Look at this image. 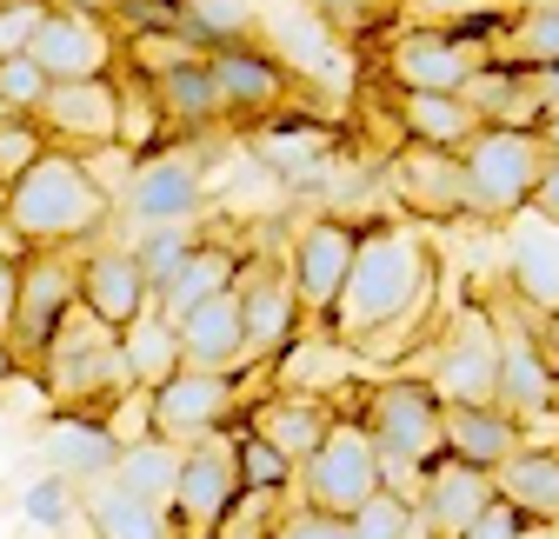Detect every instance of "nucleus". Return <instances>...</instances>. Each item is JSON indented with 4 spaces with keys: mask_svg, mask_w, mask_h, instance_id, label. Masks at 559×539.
<instances>
[{
    "mask_svg": "<svg viewBox=\"0 0 559 539\" xmlns=\"http://www.w3.org/2000/svg\"><path fill=\"white\" fill-rule=\"evenodd\" d=\"M393 120H400L406 141H419V147H453V154H466L473 133L486 127L466 94H400V87H393Z\"/></svg>",
    "mask_w": 559,
    "mask_h": 539,
    "instance_id": "obj_27",
    "label": "nucleus"
},
{
    "mask_svg": "<svg viewBox=\"0 0 559 539\" xmlns=\"http://www.w3.org/2000/svg\"><path fill=\"white\" fill-rule=\"evenodd\" d=\"M40 127H47L53 147H74V154L107 147V141H120V127H127V94L107 74L100 81H53V94L40 107Z\"/></svg>",
    "mask_w": 559,
    "mask_h": 539,
    "instance_id": "obj_18",
    "label": "nucleus"
},
{
    "mask_svg": "<svg viewBox=\"0 0 559 539\" xmlns=\"http://www.w3.org/2000/svg\"><path fill=\"white\" fill-rule=\"evenodd\" d=\"M507 60L520 67H559V0H526L513 8V27H507Z\"/></svg>",
    "mask_w": 559,
    "mask_h": 539,
    "instance_id": "obj_37",
    "label": "nucleus"
},
{
    "mask_svg": "<svg viewBox=\"0 0 559 539\" xmlns=\"http://www.w3.org/2000/svg\"><path fill=\"white\" fill-rule=\"evenodd\" d=\"M120 433L107 414H74V407H60L47 427H40V466L47 474H67V480H81V487H100L114 480V466H120Z\"/></svg>",
    "mask_w": 559,
    "mask_h": 539,
    "instance_id": "obj_20",
    "label": "nucleus"
},
{
    "mask_svg": "<svg viewBox=\"0 0 559 539\" xmlns=\"http://www.w3.org/2000/svg\"><path fill=\"white\" fill-rule=\"evenodd\" d=\"M81 307H94L107 326H133L154 307V280H147V266L133 260V240H107L100 233L81 253Z\"/></svg>",
    "mask_w": 559,
    "mask_h": 539,
    "instance_id": "obj_19",
    "label": "nucleus"
},
{
    "mask_svg": "<svg viewBox=\"0 0 559 539\" xmlns=\"http://www.w3.org/2000/svg\"><path fill=\"white\" fill-rule=\"evenodd\" d=\"M360 427L380 446L386 487L406 493V500H419L427 466L447 453V399L433 393V380H380V386H367Z\"/></svg>",
    "mask_w": 559,
    "mask_h": 539,
    "instance_id": "obj_3",
    "label": "nucleus"
},
{
    "mask_svg": "<svg viewBox=\"0 0 559 539\" xmlns=\"http://www.w3.org/2000/svg\"><path fill=\"white\" fill-rule=\"evenodd\" d=\"M8 120H27V113H14V107H8V100H0V127H8Z\"/></svg>",
    "mask_w": 559,
    "mask_h": 539,
    "instance_id": "obj_54",
    "label": "nucleus"
},
{
    "mask_svg": "<svg viewBox=\"0 0 559 539\" xmlns=\"http://www.w3.org/2000/svg\"><path fill=\"white\" fill-rule=\"evenodd\" d=\"M47 94H53V74H47V67H40L34 53H0V100H8L14 113L40 120Z\"/></svg>",
    "mask_w": 559,
    "mask_h": 539,
    "instance_id": "obj_41",
    "label": "nucleus"
},
{
    "mask_svg": "<svg viewBox=\"0 0 559 539\" xmlns=\"http://www.w3.org/2000/svg\"><path fill=\"white\" fill-rule=\"evenodd\" d=\"M260 27H266V47L287 60L294 74H313V81H333V87L346 81V47H354V40H340V34H333V21L313 8V0L273 8Z\"/></svg>",
    "mask_w": 559,
    "mask_h": 539,
    "instance_id": "obj_22",
    "label": "nucleus"
},
{
    "mask_svg": "<svg viewBox=\"0 0 559 539\" xmlns=\"http://www.w3.org/2000/svg\"><path fill=\"white\" fill-rule=\"evenodd\" d=\"M354 539H433V526H427V513H419V500L380 487V493L354 513Z\"/></svg>",
    "mask_w": 559,
    "mask_h": 539,
    "instance_id": "obj_38",
    "label": "nucleus"
},
{
    "mask_svg": "<svg viewBox=\"0 0 559 539\" xmlns=\"http://www.w3.org/2000/svg\"><path fill=\"white\" fill-rule=\"evenodd\" d=\"M247 427H253V433H266L280 453L294 459V466H307V459L333 440L340 414L326 407L320 393H294V386H280V393H266V399H253V407H247Z\"/></svg>",
    "mask_w": 559,
    "mask_h": 539,
    "instance_id": "obj_24",
    "label": "nucleus"
},
{
    "mask_svg": "<svg viewBox=\"0 0 559 539\" xmlns=\"http://www.w3.org/2000/svg\"><path fill=\"white\" fill-rule=\"evenodd\" d=\"M500 367H507V333L493 307H460L427 347V380L447 407H500Z\"/></svg>",
    "mask_w": 559,
    "mask_h": 539,
    "instance_id": "obj_6",
    "label": "nucleus"
},
{
    "mask_svg": "<svg viewBox=\"0 0 559 539\" xmlns=\"http://www.w3.org/2000/svg\"><path fill=\"white\" fill-rule=\"evenodd\" d=\"M466 100L479 107L486 127H539V120H546V113H539V94H533V67H520V60H507V53L479 60Z\"/></svg>",
    "mask_w": 559,
    "mask_h": 539,
    "instance_id": "obj_28",
    "label": "nucleus"
},
{
    "mask_svg": "<svg viewBox=\"0 0 559 539\" xmlns=\"http://www.w3.org/2000/svg\"><path fill=\"white\" fill-rule=\"evenodd\" d=\"M507 294L526 313H559V227H546L539 214H520V227L507 233Z\"/></svg>",
    "mask_w": 559,
    "mask_h": 539,
    "instance_id": "obj_26",
    "label": "nucleus"
},
{
    "mask_svg": "<svg viewBox=\"0 0 559 539\" xmlns=\"http://www.w3.org/2000/svg\"><path fill=\"white\" fill-rule=\"evenodd\" d=\"M380 487H386V466H380L373 433H367L360 420H340V427H333V440L300 466V487H294V493H300L307 506H320V513L354 519Z\"/></svg>",
    "mask_w": 559,
    "mask_h": 539,
    "instance_id": "obj_8",
    "label": "nucleus"
},
{
    "mask_svg": "<svg viewBox=\"0 0 559 539\" xmlns=\"http://www.w3.org/2000/svg\"><path fill=\"white\" fill-rule=\"evenodd\" d=\"M240 307H247V354L253 367H280L300 340H307V300L294 287V266L287 260H247L240 266Z\"/></svg>",
    "mask_w": 559,
    "mask_h": 539,
    "instance_id": "obj_9",
    "label": "nucleus"
},
{
    "mask_svg": "<svg viewBox=\"0 0 559 539\" xmlns=\"http://www.w3.org/2000/svg\"><path fill=\"white\" fill-rule=\"evenodd\" d=\"M40 386L53 407H74V414H114L120 399L140 386L120 326H107L94 307H74V320L60 326V340L40 360Z\"/></svg>",
    "mask_w": 559,
    "mask_h": 539,
    "instance_id": "obj_4",
    "label": "nucleus"
},
{
    "mask_svg": "<svg viewBox=\"0 0 559 539\" xmlns=\"http://www.w3.org/2000/svg\"><path fill=\"white\" fill-rule=\"evenodd\" d=\"M240 427V420H234ZM214 433V440H200L187 446V474H180V493H174V526L180 539H214L221 519L240 506L247 493V474H240V433Z\"/></svg>",
    "mask_w": 559,
    "mask_h": 539,
    "instance_id": "obj_12",
    "label": "nucleus"
},
{
    "mask_svg": "<svg viewBox=\"0 0 559 539\" xmlns=\"http://www.w3.org/2000/svg\"><path fill=\"white\" fill-rule=\"evenodd\" d=\"M47 127L40 120H8V127H0V193H8L21 173H34L40 160H47Z\"/></svg>",
    "mask_w": 559,
    "mask_h": 539,
    "instance_id": "obj_43",
    "label": "nucleus"
},
{
    "mask_svg": "<svg viewBox=\"0 0 559 539\" xmlns=\"http://www.w3.org/2000/svg\"><path fill=\"white\" fill-rule=\"evenodd\" d=\"M74 307H81V253L74 247H34L21 266V307L8 326V354L21 373H40L47 347L74 320Z\"/></svg>",
    "mask_w": 559,
    "mask_h": 539,
    "instance_id": "obj_7",
    "label": "nucleus"
},
{
    "mask_svg": "<svg viewBox=\"0 0 559 539\" xmlns=\"http://www.w3.org/2000/svg\"><path fill=\"white\" fill-rule=\"evenodd\" d=\"M520 446H526V427L507 407H447V453L453 459H473L486 474H500Z\"/></svg>",
    "mask_w": 559,
    "mask_h": 539,
    "instance_id": "obj_29",
    "label": "nucleus"
},
{
    "mask_svg": "<svg viewBox=\"0 0 559 539\" xmlns=\"http://www.w3.org/2000/svg\"><path fill=\"white\" fill-rule=\"evenodd\" d=\"M240 420V380L234 373H174L167 386H154V433L160 440H180V446H200Z\"/></svg>",
    "mask_w": 559,
    "mask_h": 539,
    "instance_id": "obj_16",
    "label": "nucleus"
},
{
    "mask_svg": "<svg viewBox=\"0 0 559 539\" xmlns=\"http://www.w3.org/2000/svg\"><path fill=\"white\" fill-rule=\"evenodd\" d=\"M500 500H513L539 526H559V446H520L500 466Z\"/></svg>",
    "mask_w": 559,
    "mask_h": 539,
    "instance_id": "obj_34",
    "label": "nucleus"
},
{
    "mask_svg": "<svg viewBox=\"0 0 559 539\" xmlns=\"http://www.w3.org/2000/svg\"><path fill=\"white\" fill-rule=\"evenodd\" d=\"M493 500H500V474H486L473 459H453V453H440L427 466V487H419V513H427L433 539H460Z\"/></svg>",
    "mask_w": 559,
    "mask_h": 539,
    "instance_id": "obj_23",
    "label": "nucleus"
},
{
    "mask_svg": "<svg viewBox=\"0 0 559 539\" xmlns=\"http://www.w3.org/2000/svg\"><path fill=\"white\" fill-rule=\"evenodd\" d=\"M0 214H8V193H0Z\"/></svg>",
    "mask_w": 559,
    "mask_h": 539,
    "instance_id": "obj_55",
    "label": "nucleus"
},
{
    "mask_svg": "<svg viewBox=\"0 0 559 539\" xmlns=\"http://www.w3.org/2000/svg\"><path fill=\"white\" fill-rule=\"evenodd\" d=\"M120 340H127V360H133V380H140V386H167L174 373H187L180 320H167L160 307H147L133 326H120Z\"/></svg>",
    "mask_w": 559,
    "mask_h": 539,
    "instance_id": "obj_35",
    "label": "nucleus"
},
{
    "mask_svg": "<svg viewBox=\"0 0 559 539\" xmlns=\"http://www.w3.org/2000/svg\"><path fill=\"white\" fill-rule=\"evenodd\" d=\"M180 340H187V367H200V373H240V367H253L240 287H227V294H214V300H200V307L180 320Z\"/></svg>",
    "mask_w": 559,
    "mask_h": 539,
    "instance_id": "obj_25",
    "label": "nucleus"
},
{
    "mask_svg": "<svg viewBox=\"0 0 559 539\" xmlns=\"http://www.w3.org/2000/svg\"><path fill=\"white\" fill-rule=\"evenodd\" d=\"M526 526H533V519H526L513 500H493V506H486V513H479L460 539H526Z\"/></svg>",
    "mask_w": 559,
    "mask_h": 539,
    "instance_id": "obj_46",
    "label": "nucleus"
},
{
    "mask_svg": "<svg viewBox=\"0 0 559 539\" xmlns=\"http://www.w3.org/2000/svg\"><path fill=\"white\" fill-rule=\"evenodd\" d=\"M313 8L333 21L340 40H367L380 27V14H386V0H313Z\"/></svg>",
    "mask_w": 559,
    "mask_h": 539,
    "instance_id": "obj_45",
    "label": "nucleus"
},
{
    "mask_svg": "<svg viewBox=\"0 0 559 539\" xmlns=\"http://www.w3.org/2000/svg\"><path fill=\"white\" fill-rule=\"evenodd\" d=\"M14 380V354H8V340H0V386Z\"/></svg>",
    "mask_w": 559,
    "mask_h": 539,
    "instance_id": "obj_50",
    "label": "nucleus"
},
{
    "mask_svg": "<svg viewBox=\"0 0 559 539\" xmlns=\"http://www.w3.org/2000/svg\"><path fill=\"white\" fill-rule=\"evenodd\" d=\"M280 539H354V519H340V513H320V506L294 500L287 519H280Z\"/></svg>",
    "mask_w": 559,
    "mask_h": 539,
    "instance_id": "obj_44",
    "label": "nucleus"
},
{
    "mask_svg": "<svg viewBox=\"0 0 559 539\" xmlns=\"http://www.w3.org/2000/svg\"><path fill=\"white\" fill-rule=\"evenodd\" d=\"M87 539H94V532H87Z\"/></svg>",
    "mask_w": 559,
    "mask_h": 539,
    "instance_id": "obj_56",
    "label": "nucleus"
},
{
    "mask_svg": "<svg viewBox=\"0 0 559 539\" xmlns=\"http://www.w3.org/2000/svg\"><path fill=\"white\" fill-rule=\"evenodd\" d=\"M433 280H440L433 240L419 233V227H400V220H386V227L373 220L360 233V260H354V280H346L333 333H340L346 347L386 340L393 326H413L419 313L433 307Z\"/></svg>",
    "mask_w": 559,
    "mask_h": 539,
    "instance_id": "obj_1",
    "label": "nucleus"
},
{
    "mask_svg": "<svg viewBox=\"0 0 559 539\" xmlns=\"http://www.w3.org/2000/svg\"><path fill=\"white\" fill-rule=\"evenodd\" d=\"M81 519H87V532H94V539H180V526H174V513H167V506L140 500V493H127V487H114V480L87 487Z\"/></svg>",
    "mask_w": 559,
    "mask_h": 539,
    "instance_id": "obj_30",
    "label": "nucleus"
},
{
    "mask_svg": "<svg viewBox=\"0 0 559 539\" xmlns=\"http://www.w3.org/2000/svg\"><path fill=\"white\" fill-rule=\"evenodd\" d=\"M552 167V147L539 127H479L466 147V193L473 220H520L533 214V193Z\"/></svg>",
    "mask_w": 559,
    "mask_h": 539,
    "instance_id": "obj_5",
    "label": "nucleus"
},
{
    "mask_svg": "<svg viewBox=\"0 0 559 539\" xmlns=\"http://www.w3.org/2000/svg\"><path fill=\"white\" fill-rule=\"evenodd\" d=\"M206 214V173L193 154L180 147H154L140 154L127 193H120V220L127 233H147V227H193Z\"/></svg>",
    "mask_w": 559,
    "mask_h": 539,
    "instance_id": "obj_10",
    "label": "nucleus"
},
{
    "mask_svg": "<svg viewBox=\"0 0 559 539\" xmlns=\"http://www.w3.org/2000/svg\"><path fill=\"white\" fill-rule=\"evenodd\" d=\"M539 133H546V147H552V154H559V113H552V120H546V127H539Z\"/></svg>",
    "mask_w": 559,
    "mask_h": 539,
    "instance_id": "obj_52",
    "label": "nucleus"
},
{
    "mask_svg": "<svg viewBox=\"0 0 559 539\" xmlns=\"http://www.w3.org/2000/svg\"><path fill=\"white\" fill-rule=\"evenodd\" d=\"M27 53L47 67L53 81H100L107 60H114V34H107V21H94L81 8H60V0H53Z\"/></svg>",
    "mask_w": 559,
    "mask_h": 539,
    "instance_id": "obj_21",
    "label": "nucleus"
},
{
    "mask_svg": "<svg viewBox=\"0 0 559 539\" xmlns=\"http://www.w3.org/2000/svg\"><path fill=\"white\" fill-rule=\"evenodd\" d=\"M234 433H240V474H247V487H253V493H294V487H300V466L280 453L266 433H253L247 420H240Z\"/></svg>",
    "mask_w": 559,
    "mask_h": 539,
    "instance_id": "obj_40",
    "label": "nucleus"
},
{
    "mask_svg": "<svg viewBox=\"0 0 559 539\" xmlns=\"http://www.w3.org/2000/svg\"><path fill=\"white\" fill-rule=\"evenodd\" d=\"M526 539H559V526H539V519H533V526H526Z\"/></svg>",
    "mask_w": 559,
    "mask_h": 539,
    "instance_id": "obj_53",
    "label": "nucleus"
},
{
    "mask_svg": "<svg viewBox=\"0 0 559 539\" xmlns=\"http://www.w3.org/2000/svg\"><path fill=\"white\" fill-rule=\"evenodd\" d=\"M386 193L413 220H473V193H466V154L453 147H419L400 141L386 160Z\"/></svg>",
    "mask_w": 559,
    "mask_h": 539,
    "instance_id": "obj_14",
    "label": "nucleus"
},
{
    "mask_svg": "<svg viewBox=\"0 0 559 539\" xmlns=\"http://www.w3.org/2000/svg\"><path fill=\"white\" fill-rule=\"evenodd\" d=\"M206 67H214L221 113L234 127H266L280 107H287V94H294V67L280 60L273 47H253V40L214 47V53H206Z\"/></svg>",
    "mask_w": 559,
    "mask_h": 539,
    "instance_id": "obj_15",
    "label": "nucleus"
},
{
    "mask_svg": "<svg viewBox=\"0 0 559 539\" xmlns=\"http://www.w3.org/2000/svg\"><path fill=\"white\" fill-rule=\"evenodd\" d=\"M533 94H539V113L552 120V113H559V67H533ZM546 120H539V127H546Z\"/></svg>",
    "mask_w": 559,
    "mask_h": 539,
    "instance_id": "obj_49",
    "label": "nucleus"
},
{
    "mask_svg": "<svg viewBox=\"0 0 559 539\" xmlns=\"http://www.w3.org/2000/svg\"><path fill=\"white\" fill-rule=\"evenodd\" d=\"M479 47L453 40L447 27H413L386 47V81L400 94H466L473 74H479Z\"/></svg>",
    "mask_w": 559,
    "mask_h": 539,
    "instance_id": "obj_17",
    "label": "nucleus"
},
{
    "mask_svg": "<svg viewBox=\"0 0 559 539\" xmlns=\"http://www.w3.org/2000/svg\"><path fill=\"white\" fill-rule=\"evenodd\" d=\"M533 214H539L546 227H559V154H552V167H546V180H539V193H533Z\"/></svg>",
    "mask_w": 559,
    "mask_h": 539,
    "instance_id": "obj_48",
    "label": "nucleus"
},
{
    "mask_svg": "<svg viewBox=\"0 0 559 539\" xmlns=\"http://www.w3.org/2000/svg\"><path fill=\"white\" fill-rule=\"evenodd\" d=\"M500 313V333H507V367H500V407L533 427V420H552L559 414V354L546 347V320L526 313L520 300L513 307H493Z\"/></svg>",
    "mask_w": 559,
    "mask_h": 539,
    "instance_id": "obj_11",
    "label": "nucleus"
},
{
    "mask_svg": "<svg viewBox=\"0 0 559 539\" xmlns=\"http://www.w3.org/2000/svg\"><path fill=\"white\" fill-rule=\"evenodd\" d=\"M240 266H247V253H234L227 240H214V233H206L200 247H193V260L180 266V274H174V287L154 300L167 320H187L200 300H214V294H227L234 280H240Z\"/></svg>",
    "mask_w": 559,
    "mask_h": 539,
    "instance_id": "obj_31",
    "label": "nucleus"
},
{
    "mask_svg": "<svg viewBox=\"0 0 559 539\" xmlns=\"http://www.w3.org/2000/svg\"><path fill=\"white\" fill-rule=\"evenodd\" d=\"M180 474H187V446H180V440H160V433H147V440L120 446L114 487H127V493H140V500H154V506H167V513H174Z\"/></svg>",
    "mask_w": 559,
    "mask_h": 539,
    "instance_id": "obj_32",
    "label": "nucleus"
},
{
    "mask_svg": "<svg viewBox=\"0 0 559 539\" xmlns=\"http://www.w3.org/2000/svg\"><path fill=\"white\" fill-rule=\"evenodd\" d=\"M147 87H154L167 127H180V133H200V127L227 120L221 113V87H214V67H206V60H180V67H167V74L147 81Z\"/></svg>",
    "mask_w": 559,
    "mask_h": 539,
    "instance_id": "obj_33",
    "label": "nucleus"
},
{
    "mask_svg": "<svg viewBox=\"0 0 559 539\" xmlns=\"http://www.w3.org/2000/svg\"><path fill=\"white\" fill-rule=\"evenodd\" d=\"M360 233L354 220H340V214H313L300 220L294 247H287V266H294V287L307 300L313 320H340V300H346V280H354V260H360Z\"/></svg>",
    "mask_w": 559,
    "mask_h": 539,
    "instance_id": "obj_13",
    "label": "nucleus"
},
{
    "mask_svg": "<svg viewBox=\"0 0 559 539\" xmlns=\"http://www.w3.org/2000/svg\"><path fill=\"white\" fill-rule=\"evenodd\" d=\"M133 240V260L147 266V280H154V300L174 287V274L193 260V247L206 240V220H193V227H147V233H127Z\"/></svg>",
    "mask_w": 559,
    "mask_h": 539,
    "instance_id": "obj_36",
    "label": "nucleus"
},
{
    "mask_svg": "<svg viewBox=\"0 0 559 539\" xmlns=\"http://www.w3.org/2000/svg\"><path fill=\"white\" fill-rule=\"evenodd\" d=\"M81 506H87V487L67 480V474H47V466H40V480L21 493L27 526H40V532H67V526L81 519Z\"/></svg>",
    "mask_w": 559,
    "mask_h": 539,
    "instance_id": "obj_39",
    "label": "nucleus"
},
{
    "mask_svg": "<svg viewBox=\"0 0 559 539\" xmlns=\"http://www.w3.org/2000/svg\"><path fill=\"white\" fill-rule=\"evenodd\" d=\"M21 266L14 253H0V340H8V326H14V307H21Z\"/></svg>",
    "mask_w": 559,
    "mask_h": 539,
    "instance_id": "obj_47",
    "label": "nucleus"
},
{
    "mask_svg": "<svg viewBox=\"0 0 559 539\" xmlns=\"http://www.w3.org/2000/svg\"><path fill=\"white\" fill-rule=\"evenodd\" d=\"M114 214L120 207L100 193V180L87 173V154L74 147H47V160L8 187V227L27 247H94Z\"/></svg>",
    "mask_w": 559,
    "mask_h": 539,
    "instance_id": "obj_2",
    "label": "nucleus"
},
{
    "mask_svg": "<svg viewBox=\"0 0 559 539\" xmlns=\"http://www.w3.org/2000/svg\"><path fill=\"white\" fill-rule=\"evenodd\" d=\"M546 347L559 354V313H546Z\"/></svg>",
    "mask_w": 559,
    "mask_h": 539,
    "instance_id": "obj_51",
    "label": "nucleus"
},
{
    "mask_svg": "<svg viewBox=\"0 0 559 539\" xmlns=\"http://www.w3.org/2000/svg\"><path fill=\"white\" fill-rule=\"evenodd\" d=\"M287 506H294L287 493H253V487H247L240 506L221 519L214 539H280V519H287Z\"/></svg>",
    "mask_w": 559,
    "mask_h": 539,
    "instance_id": "obj_42",
    "label": "nucleus"
}]
</instances>
